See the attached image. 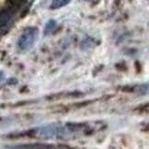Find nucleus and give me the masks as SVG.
Segmentation results:
<instances>
[{
	"instance_id": "obj_2",
	"label": "nucleus",
	"mask_w": 149,
	"mask_h": 149,
	"mask_svg": "<svg viewBox=\"0 0 149 149\" xmlns=\"http://www.w3.org/2000/svg\"><path fill=\"white\" fill-rule=\"evenodd\" d=\"M38 36H39V31L37 28L34 27L27 28L22 32L18 41L19 48L22 51L30 50L35 44L36 41L38 40Z\"/></svg>"
},
{
	"instance_id": "obj_1",
	"label": "nucleus",
	"mask_w": 149,
	"mask_h": 149,
	"mask_svg": "<svg viewBox=\"0 0 149 149\" xmlns=\"http://www.w3.org/2000/svg\"><path fill=\"white\" fill-rule=\"evenodd\" d=\"M67 128L57 123L43 125L35 130V134L41 138H59L65 135Z\"/></svg>"
},
{
	"instance_id": "obj_3",
	"label": "nucleus",
	"mask_w": 149,
	"mask_h": 149,
	"mask_svg": "<svg viewBox=\"0 0 149 149\" xmlns=\"http://www.w3.org/2000/svg\"><path fill=\"white\" fill-rule=\"evenodd\" d=\"M70 2V0H53L51 4V9H58L60 8H63L66 6Z\"/></svg>"
},
{
	"instance_id": "obj_4",
	"label": "nucleus",
	"mask_w": 149,
	"mask_h": 149,
	"mask_svg": "<svg viewBox=\"0 0 149 149\" xmlns=\"http://www.w3.org/2000/svg\"><path fill=\"white\" fill-rule=\"evenodd\" d=\"M56 21H54V19H51L47 22V24L45 25V29H44V33L45 34H50L53 32L55 29H56Z\"/></svg>"
},
{
	"instance_id": "obj_5",
	"label": "nucleus",
	"mask_w": 149,
	"mask_h": 149,
	"mask_svg": "<svg viewBox=\"0 0 149 149\" xmlns=\"http://www.w3.org/2000/svg\"><path fill=\"white\" fill-rule=\"evenodd\" d=\"M87 1H90V0H87Z\"/></svg>"
}]
</instances>
